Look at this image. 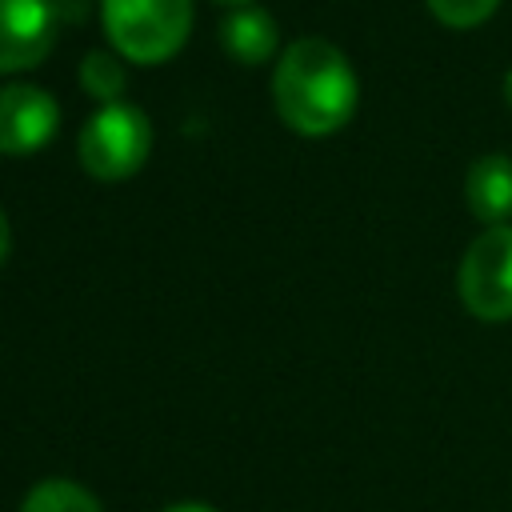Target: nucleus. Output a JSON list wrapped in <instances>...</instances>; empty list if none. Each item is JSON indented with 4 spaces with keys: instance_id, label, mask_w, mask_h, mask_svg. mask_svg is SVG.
Segmentation results:
<instances>
[{
    "instance_id": "1",
    "label": "nucleus",
    "mask_w": 512,
    "mask_h": 512,
    "mask_svg": "<svg viewBox=\"0 0 512 512\" xmlns=\"http://www.w3.org/2000/svg\"><path fill=\"white\" fill-rule=\"evenodd\" d=\"M356 72L348 56L324 36H300L284 48L272 72V100L280 120L300 136H332L356 112Z\"/></svg>"
},
{
    "instance_id": "11",
    "label": "nucleus",
    "mask_w": 512,
    "mask_h": 512,
    "mask_svg": "<svg viewBox=\"0 0 512 512\" xmlns=\"http://www.w3.org/2000/svg\"><path fill=\"white\" fill-rule=\"evenodd\" d=\"M424 4L448 28H476L496 12L500 0H424Z\"/></svg>"
},
{
    "instance_id": "7",
    "label": "nucleus",
    "mask_w": 512,
    "mask_h": 512,
    "mask_svg": "<svg viewBox=\"0 0 512 512\" xmlns=\"http://www.w3.org/2000/svg\"><path fill=\"white\" fill-rule=\"evenodd\" d=\"M464 196H468V208L488 228L508 224L512 220V156L488 152V156L472 160V168L464 176Z\"/></svg>"
},
{
    "instance_id": "10",
    "label": "nucleus",
    "mask_w": 512,
    "mask_h": 512,
    "mask_svg": "<svg viewBox=\"0 0 512 512\" xmlns=\"http://www.w3.org/2000/svg\"><path fill=\"white\" fill-rule=\"evenodd\" d=\"M80 84H84L88 96L112 104V100L124 92V64H120V56L92 48V52L84 56V64H80Z\"/></svg>"
},
{
    "instance_id": "2",
    "label": "nucleus",
    "mask_w": 512,
    "mask_h": 512,
    "mask_svg": "<svg viewBox=\"0 0 512 512\" xmlns=\"http://www.w3.org/2000/svg\"><path fill=\"white\" fill-rule=\"evenodd\" d=\"M112 48L132 64H160L188 40L192 0H100Z\"/></svg>"
},
{
    "instance_id": "5",
    "label": "nucleus",
    "mask_w": 512,
    "mask_h": 512,
    "mask_svg": "<svg viewBox=\"0 0 512 512\" xmlns=\"http://www.w3.org/2000/svg\"><path fill=\"white\" fill-rule=\"evenodd\" d=\"M60 104L52 92L36 84H4L0 88V152L24 156L44 148L56 136Z\"/></svg>"
},
{
    "instance_id": "6",
    "label": "nucleus",
    "mask_w": 512,
    "mask_h": 512,
    "mask_svg": "<svg viewBox=\"0 0 512 512\" xmlns=\"http://www.w3.org/2000/svg\"><path fill=\"white\" fill-rule=\"evenodd\" d=\"M56 44L52 0H0V72L40 64Z\"/></svg>"
},
{
    "instance_id": "3",
    "label": "nucleus",
    "mask_w": 512,
    "mask_h": 512,
    "mask_svg": "<svg viewBox=\"0 0 512 512\" xmlns=\"http://www.w3.org/2000/svg\"><path fill=\"white\" fill-rule=\"evenodd\" d=\"M80 164L96 180H124L140 172L152 152V120L128 100L100 104L80 128Z\"/></svg>"
},
{
    "instance_id": "13",
    "label": "nucleus",
    "mask_w": 512,
    "mask_h": 512,
    "mask_svg": "<svg viewBox=\"0 0 512 512\" xmlns=\"http://www.w3.org/2000/svg\"><path fill=\"white\" fill-rule=\"evenodd\" d=\"M168 512H212V508H200V504H176V508H168Z\"/></svg>"
},
{
    "instance_id": "8",
    "label": "nucleus",
    "mask_w": 512,
    "mask_h": 512,
    "mask_svg": "<svg viewBox=\"0 0 512 512\" xmlns=\"http://www.w3.org/2000/svg\"><path fill=\"white\" fill-rule=\"evenodd\" d=\"M220 40L224 48L240 60V64H264L272 52H276V40H280V28L272 20L268 8L260 4H240L224 16L220 24Z\"/></svg>"
},
{
    "instance_id": "4",
    "label": "nucleus",
    "mask_w": 512,
    "mask_h": 512,
    "mask_svg": "<svg viewBox=\"0 0 512 512\" xmlns=\"http://www.w3.org/2000/svg\"><path fill=\"white\" fill-rule=\"evenodd\" d=\"M456 292L476 320H512V224L484 228L468 244L456 268Z\"/></svg>"
},
{
    "instance_id": "9",
    "label": "nucleus",
    "mask_w": 512,
    "mask_h": 512,
    "mask_svg": "<svg viewBox=\"0 0 512 512\" xmlns=\"http://www.w3.org/2000/svg\"><path fill=\"white\" fill-rule=\"evenodd\" d=\"M20 512H104V508L96 504V496L88 488H80L72 480H44L24 496Z\"/></svg>"
},
{
    "instance_id": "15",
    "label": "nucleus",
    "mask_w": 512,
    "mask_h": 512,
    "mask_svg": "<svg viewBox=\"0 0 512 512\" xmlns=\"http://www.w3.org/2000/svg\"><path fill=\"white\" fill-rule=\"evenodd\" d=\"M216 4H228V8H240V4H252V0H216Z\"/></svg>"
},
{
    "instance_id": "14",
    "label": "nucleus",
    "mask_w": 512,
    "mask_h": 512,
    "mask_svg": "<svg viewBox=\"0 0 512 512\" xmlns=\"http://www.w3.org/2000/svg\"><path fill=\"white\" fill-rule=\"evenodd\" d=\"M504 100H508V104H512V68H508V72H504Z\"/></svg>"
},
{
    "instance_id": "12",
    "label": "nucleus",
    "mask_w": 512,
    "mask_h": 512,
    "mask_svg": "<svg viewBox=\"0 0 512 512\" xmlns=\"http://www.w3.org/2000/svg\"><path fill=\"white\" fill-rule=\"evenodd\" d=\"M8 244H12V236H8V216H4V208H0V264H4V256H8Z\"/></svg>"
}]
</instances>
